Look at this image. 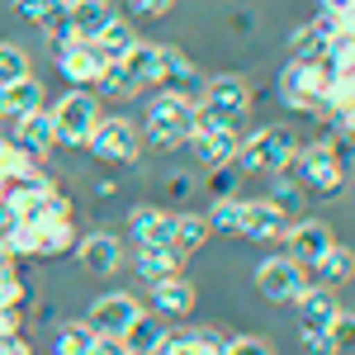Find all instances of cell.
I'll return each mask as SVG.
<instances>
[{
    "instance_id": "obj_14",
    "label": "cell",
    "mask_w": 355,
    "mask_h": 355,
    "mask_svg": "<svg viewBox=\"0 0 355 355\" xmlns=\"http://www.w3.org/2000/svg\"><path fill=\"white\" fill-rule=\"evenodd\" d=\"M237 142H242V137H237L232 123H214V128H194L190 133V147L204 166H227L237 157Z\"/></svg>"
},
{
    "instance_id": "obj_44",
    "label": "cell",
    "mask_w": 355,
    "mask_h": 355,
    "mask_svg": "<svg viewBox=\"0 0 355 355\" xmlns=\"http://www.w3.org/2000/svg\"><path fill=\"white\" fill-rule=\"evenodd\" d=\"M166 190L175 194V199H185V194L194 190V180H190V175H166Z\"/></svg>"
},
{
    "instance_id": "obj_32",
    "label": "cell",
    "mask_w": 355,
    "mask_h": 355,
    "mask_svg": "<svg viewBox=\"0 0 355 355\" xmlns=\"http://www.w3.org/2000/svg\"><path fill=\"white\" fill-rule=\"evenodd\" d=\"M266 204H275L284 218H303V204H308V194H303L294 180H279V185L266 194Z\"/></svg>"
},
{
    "instance_id": "obj_4",
    "label": "cell",
    "mask_w": 355,
    "mask_h": 355,
    "mask_svg": "<svg viewBox=\"0 0 355 355\" xmlns=\"http://www.w3.org/2000/svg\"><path fill=\"white\" fill-rule=\"evenodd\" d=\"M299 152V137H294V128H261V133H251L237 142V157H232V166L242 171V175H279L284 166H289V157Z\"/></svg>"
},
{
    "instance_id": "obj_18",
    "label": "cell",
    "mask_w": 355,
    "mask_h": 355,
    "mask_svg": "<svg viewBox=\"0 0 355 355\" xmlns=\"http://www.w3.org/2000/svg\"><path fill=\"white\" fill-rule=\"evenodd\" d=\"M294 308H299V327L303 331H327L331 318L341 313L336 289H322V284H308V289H303V299L294 303Z\"/></svg>"
},
{
    "instance_id": "obj_38",
    "label": "cell",
    "mask_w": 355,
    "mask_h": 355,
    "mask_svg": "<svg viewBox=\"0 0 355 355\" xmlns=\"http://www.w3.org/2000/svg\"><path fill=\"white\" fill-rule=\"evenodd\" d=\"M171 5H175V0H128V10H133L137 19H162Z\"/></svg>"
},
{
    "instance_id": "obj_3",
    "label": "cell",
    "mask_w": 355,
    "mask_h": 355,
    "mask_svg": "<svg viewBox=\"0 0 355 355\" xmlns=\"http://www.w3.org/2000/svg\"><path fill=\"white\" fill-rule=\"evenodd\" d=\"M194 133V100L190 95H171V90H157L152 105H147V128H142V142L157 147V152H171L180 142H190Z\"/></svg>"
},
{
    "instance_id": "obj_45",
    "label": "cell",
    "mask_w": 355,
    "mask_h": 355,
    "mask_svg": "<svg viewBox=\"0 0 355 355\" xmlns=\"http://www.w3.org/2000/svg\"><path fill=\"white\" fill-rule=\"evenodd\" d=\"M90 190H95V199H114V194H119V185H114L110 175H100V180H95Z\"/></svg>"
},
{
    "instance_id": "obj_23",
    "label": "cell",
    "mask_w": 355,
    "mask_h": 355,
    "mask_svg": "<svg viewBox=\"0 0 355 355\" xmlns=\"http://www.w3.org/2000/svg\"><path fill=\"white\" fill-rule=\"evenodd\" d=\"M33 110H43V81L38 76H19V81H10L0 90V114L19 119V114H33Z\"/></svg>"
},
{
    "instance_id": "obj_43",
    "label": "cell",
    "mask_w": 355,
    "mask_h": 355,
    "mask_svg": "<svg viewBox=\"0 0 355 355\" xmlns=\"http://www.w3.org/2000/svg\"><path fill=\"white\" fill-rule=\"evenodd\" d=\"M0 355H33V346L24 336H0Z\"/></svg>"
},
{
    "instance_id": "obj_29",
    "label": "cell",
    "mask_w": 355,
    "mask_h": 355,
    "mask_svg": "<svg viewBox=\"0 0 355 355\" xmlns=\"http://www.w3.org/2000/svg\"><path fill=\"white\" fill-rule=\"evenodd\" d=\"M242 218H246V199H237V194L214 199V209L204 214L209 232H223V237H242Z\"/></svg>"
},
{
    "instance_id": "obj_20",
    "label": "cell",
    "mask_w": 355,
    "mask_h": 355,
    "mask_svg": "<svg viewBox=\"0 0 355 355\" xmlns=\"http://www.w3.org/2000/svg\"><path fill=\"white\" fill-rule=\"evenodd\" d=\"M157 85H162V90H171V95H190L194 100V62L185 53H180V48H166L162 43V76H157Z\"/></svg>"
},
{
    "instance_id": "obj_33",
    "label": "cell",
    "mask_w": 355,
    "mask_h": 355,
    "mask_svg": "<svg viewBox=\"0 0 355 355\" xmlns=\"http://www.w3.org/2000/svg\"><path fill=\"white\" fill-rule=\"evenodd\" d=\"M95 95H110V100H128V95H137L133 90V81L123 76V67L119 62H110L100 76H95Z\"/></svg>"
},
{
    "instance_id": "obj_11",
    "label": "cell",
    "mask_w": 355,
    "mask_h": 355,
    "mask_svg": "<svg viewBox=\"0 0 355 355\" xmlns=\"http://www.w3.org/2000/svg\"><path fill=\"white\" fill-rule=\"evenodd\" d=\"M10 142H15L19 152H28L33 162H43V157H48V152L57 147V133H53V114H48V110L19 114V119H15V133H10Z\"/></svg>"
},
{
    "instance_id": "obj_37",
    "label": "cell",
    "mask_w": 355,
    "mask_h": 355,
    "mask_svg": "<svg viewBox=\"0 0 355 355\" xmlns=\"http://www.w3.org/2000/svg\"><path fill=\"white\" fill-rule=\"evenodd\" d=\"M351 327H355L351 308H341V313L331 318V327H327V341L336 346V351H351Z\"/></svg>"
},
{
    "instance_id": "obj_17",
    "label": "cell",
    "mask_w": 355,
    "mask_h": 355,
    "mask_svg": "<svg viewBox=\"0 0 355 355\" xmlns=\"http://www.w3.org/2000/svg\"><path fill=\"white\" fill-rule=\"evenodd\" d=\"M171 223H175V214H166L157 204H133V209H128V237H133L137 246H166Z\"/></svg>"
},
{
    "instance_id": "obj_13",
    "label": "cell",
    "mask_w": 355,
    "mask_h": 355,
    "mask_svg": "<svg viewBox=\"0 0 355 355\" xmlns=\"http://www.w3.org/2000/svg\"><path fill=\"white\" fill-rule=\"evenodd\" d=\"M76 261L90 275H114V270H123V242L114 232H90V237L76 242Z\"/></svg>"
},
{
    "instance_id": "obj_25",
    "label": "cell",
    "mask_w": 355,
    "mask_h": 355,
    "mask_svg": "<svg viewBox=\"0 0 355 355\" xmlns=\"http://www.w3.org/2000/svg\"><path fill=\"white\" fill-rule=\"evenodd\" d=\"M194 284L185 279V275H166V279H157L152 284V303H157V313H190L194 308Z\"/></svg>"
},
{
    "instance_id": "obj_24",
    "label": "cell",
    "mask_w": 355,
    "mask_h": 355,
    "mask_svg": "<svg viewBox=\"0 0 355 355\" xmlns=\"http://www.w3.org/2000/svg\"><path fill=\"white\" fill-rule=\"evenodd\" d=\"M119 341L128 346V355H162L166 327L157 322V318H147V313H137L133 322L123 327V336H119Z\"/></svg>"
},
{
    "instance_id": "obj_46",
    "label": "cell",
    "mask_w": 355,
    "mask_h": 355,
    "mask_svg": "<svg viewBox=\"0 0 355 355\" xmlns=\"http://www.w3.org/2000/svg\"><path fill=\"white\" fill-rule=\"evenodd\" d=\"M0 90H5V85H0Z\"/></svg>"
},
{
    "instance_id": "obj_16",
    "label": "cell",
    "mask_w": 355,
    "mask_h": 355,
    "mask_svg": "<svg viewBox=\"0 0 355 355\" xmlns=\"http://www.w3.org/2000/svg\"><path fill=\"white\" fill-rule=\"evenodd\" d=\"M289 223H294V218H284L275 204H266V199H246L242 237H251V242H284Z\"/></svg>"
},
{
    "instance_id": "obj_35",
    "label": "cell",
    "mask_w": 355,
    "mask_h": 355,
    "mask_svg": "<svg viewBox=\"0 0 355 355\" xmlns=\"http://www.w3.org/2000/svg\"><path fill=\"white\" fill-rule=\"evenodd\" d=\"M237 175H242V171H237L232 162H227V166H209V194H214V199L237 194Z\"/></svg>"
},
{
    "instance_id": "obj_2",
    "label": "cell",
    "mask_w": 355,
    "mask_h": 355,
    "mask_svg": "<svg viewBox=\"0 0 355 355\" xmlns=\"http://www.w3.org/2000/svg\"><path fill=\"white\" fill-rule=\"evenodd\" d=\"M251 110V85L237 71L209 76L194 95V128H214V123H242V114Z\"/></svg>"
},
{
    "instance_id": "obj_42",
    "label": "cell",
    "mask_w": 355,
    "mask_h": 355,
    "mask_svg": "<svg viewBox=\"0 0 355 355\" xmlns=\"http://www.w3.org/2000/svg\"><path fill=\"white\" fill-rule=\"evenodd\" d=\"M308 336V355H336V346L327 341V331H303Z\"/></svg>"
},
{
    "instance_id": "obj_31",
    "label": "cell",
    "mask_w": 355,
    "mask_h": 355,
    "mask_svg": "<svg viewBox=\"0 0 355 355\" xmlns=\"http://www.w3.org/2000/svg\"><path fill=\"white\" fill-rule=\"evenodd\" d=\"M90 346H95V331L85 322H67L53 336V355H90Z\"/></svg>"
},
{
    "instance_id": "obj_34",
    "label": "cell",
    "mask_w": 355,
    "mask_h": 355,
    "mask_svg": "<svg viewBox=\"0 0 355 355\" xmlns=\"http://www.w3.org/2000/svg\"><path fill=\"white\" fill-rule=\"evenodd\" d=\"M19 76H28V53L15 43H0V85L19 81Z\"/></svg>"
},
{
    "instance_id": "obj_39",
    "label": "cell",
    "mask_w": 355,
    "mask_h": 355,
    "mask_svg": "<svg viewBox=\"0 0 355 355\" xmlns=\"http://www.w3.org/2000/svg\"><path fill=\"white\" fill-rule=\"evenodd\" d=\"M48 5H53V0H15V15H19V19H33V24H38Z\"/></svg>"
},
{
    "instance_id": "obj_6",
    "label": "cell",
    "mask_w": 355,
    "mask_h": 355,
    "mask_svg": "<svg viewBox=\"0 0 355 355\" xmlns=\"http://www.w3.org/2000/svg\"><path fill=\"white\" fill-rule=\"evenodd\" d=\"M48 114H53L57 142H67V147H85L90 133H95V123L105 119V114H100V95H95V90H85V85H71V90H67Z\"/></svg>"
},
{
    "instance_id": "obj_8",
    "label": "cell",
    "mask_w": 355,
    "mask_h": 355,
    "mask_svg": "<svg viewBox=\"0 0 355 355\" xmlns=\"http://www.w3.org/2000/svg\"><path fill=\"white\" fill-rule=\"evenodd\" d=\"M308 284L313 279H308V270H303L294 256H270V261L256 266V289L270 303H299Z\"/></svg>"
},
{
    "instance_id": "obj_9",
    "label": "cell",
    "mask_w": 355,
    "mask_h": 355,
    "mask_svg": "<svg viewBox=\"0 0 355 355\" xmlns=\"http://www.w3.org/2000/svg\"><path fill=\"white\" fill-rule=\"evenodd\" d=\"M142 313V303L128 294V289H110L100 299H90V313H85V327L95 336H123V327Z\"/></svg>"
},
{
    "instance_id": "obj_15",
    "label": "cell",
    "mask_w": 355,
    "mask_h": 355,
    "mask_svg": "<svg viewBox=\"0 0 355 355\" xmlns=\"http://www.w3.org/2000/svg\"><path fill=\"white\" fill-rule=\"evenodd\" d=\"M336 28H351V24H336L331 15H318V19H308L289 33V57H303V62H318V57L327 53V43L336 38Z\"/></svg>"
},
{
    "instance_id": "obj_10",
    "label": "cell",
    "mask_w": 355,
    "mask_h": 355,
    "mask_svg": "<svg viewBox=\"0 0 355 355\" xmlns=\"http://www.w3.org/2000/svg\"><path fill=\"white\" fill-rule=\"evenodd\" d=\"M331 242H336V237H331V227L322 218H294V223H289V232H284V246H289V256L299 261L303 270H308Z\"/></svg>"
},
{
    "instance_id": "obj_19",
    "label": "cell",
    "mask_w": 355,
    "mask_h": 355,
    "mask_svg": "<svg viewBox=\"0 0 355 355\" xmlns=\"http://www.w3.org/2000/svg\"><path fill=\"white\" fill-rule=\"evenodd\" d=\"M119 67H123V76L133 81V90L157 85V76H162V43H142V38H137L133 48L119 57Z\"/></svg>"
},
{
    "instance_id": "obj_28",
    "label": "cell",
    "mask_w": 355,
    "mask_h": 355,
    "mask_svg": "<svg viewBox=\"0 0 355 355\" xmlns=\"http://www.w3.org/2000/svg\"><path fill=\"white\" fill-rule=\"evenodd\" d=\"M133 43H137V28L128 24V19H119V15H114L110 24H105L100 33H95V53L105 57V62H119V57L128 53Z\"/></svg>"
},
{
    "instance_id": "obj_7",
    "label": "cell",
    "mask_w": 355,
    "mask_h": 355,
    "mask_svg": "<svg viewBox=\"0 0 355 355\" xmlns=\"http://www.w3.org/2000/svg\"><path fill=\"white\" fill-rule=\"evenodd\" d=\"M85 147H90L95 162H105V166H133L137 152H142V128L133 119H100Z\"/></svg>"
},
{
    "instance_id": "obj_1",
    "label": "cell",
    "mask_w": 355,
    "mask_h": 355,
    "mask_svg": "<svg viewBox=\"0 0 355 355\" xmlns=\"http://www.w3.org/2000/svg\"><path fill=\"white\" fill-rule=\"evenodd\" d=\"M284 180H294L299 175L303 190L318 194V199H336V194H346V157H336V147L331 142H308L299 152L289 157V166L279 171Z\"/></svg>"
},
{
    "instance_id": "obj_30",
    "label": "cell",
    "mask_w": 355,
    "mask_h": 355,
    "mask_svg": "<svg viewBox=\"0 0 355 355\" xmlns=\"http://www.w3.org/2000/svg\"><path fill=\"white\" fill-rule=\"evenodd\" d=\"M76 246V227L71 218H57V223H38V242H33V256H62Z\"/></svg>"
},
{
    "instance_id": "obj_36",
    "label": "cell",
    "mask_w": 355,
    "mask_h": 355,
    "mask_svg": "<svg viewBox=\"0 0 355 355\" xmlns=\"http://www.w3.org/2000/svg\"><path fill=\"white\" fill-rule=\"evenodd\" d=\"M223 355H275V346L266 336H232V341L223 346Z\"/></svg>"
},
{
    "instance_id": "obj_22",
    "label": "cell",
    "mask_w": 355,
    "mask_h": 355,
    "mask_svg": "<svg viewBox=\"0 0 355 355\" xmlns=\"http://www.w3.org/2000/svg\"><path fill=\"white\" fill-rule=\"evenodd\" d=\"M308 279H313V284H322V289L346 284V279H351V246H336V242H331L327 251L308 266Z\"/></svg>"
},
{
    "instance_id": "obj_41",
    "label": "cell",
    "mask_w": 355,
    "mask_h": 355,
    "mask_svg": "<svg viewBox=\"0 0 355 355\" xmlns=\"http://www.w3.org/2000/svg\"><path fill=\"white\" fill-rule=\"evenodd\" d=\"M90 355H128V346H123L119 336H95V346H90Z\"/></svg>"
},
{
    "instance_id": "obj_26",
    "label": "cell",
    "mask_w": 355,
    "mask_h": 355,
    "mask_svg": "<svg viewBox=\"0 0 355 355\" xmlns=\"http://www.w3.org/2000/svg\"><path fill=\"white\" fill-rule=\"evenodd\" d=\"M114 19L110 0H71V33L81 43H95V33Z\"/></svg>"
},
{
    "instance_id": "obj_21",
    "label": "cell",
    "mask_w": 355,
    "mask_h": 355,
    "mask_svg": "<svg viewBox=\"0 0 355 355\" xmlns=\"http://www.w3.org/2000/svg\"><path fill=\"white\" fill-rule=\"evenodd\" d=\"M180 266H185V256H175L171 246H137V256H133L137 279H147V284H157L166 275H180Z\"/></svg>"
},
{
    "instance_id": "obj_5",
    "label": "cell",
    "mask_w": 355,
    "mask_h": 355,
    "mask_svg": "<svg viewBox=\"0 0 355 355\" xmlns=\"http://www.w3.org/2000/svg\"><path fill=\"white\" fill-rule=\"evenodd\" d=\"M327 85H331V71L322 62L289 57V67L279 71V100L294 114H327Z\"/></svg>"
},
{
    "instance_id": "obj_27",
    "label": "cell",
    "mask_w": 355,
    "mask_h": 355,
    "mask_svg": "<svg viewBox=\"0 0 355 355\" xmlns=\"http://www.w3.org/2000/svg\"><path fill=\"white\" fill-rule=\"evenodd\" d=\"M204 242H209V223L199 218V214H175V223H171V237H166V246H171L175 256H190V251H199Z\"/></svg>"
},
{
    "instance_id": "obj_12",
    "label": "cell",
    "mask_w": 355,
    "mask_h": 355,
    "mask_svg": "<svg viewBox=\"0 0 355 355\" xmlns=\"http://www.w3.org/2000/svg\"><path fill=\"white\" fill-rule=\"evenodd\" d=\"M53 57H57V71L67 76V85H95V76L110 67L105 57L95 53V43H67Z\"/></svg>"
},
{
    "instance_id": "obj_40",
    "label": "cell",
    "mask_w": 355,
    "mask_h": 355,
    "mask_svg": "<svg viewBox=\"0 0 355 355\" xmlns=\"http://www.w3.org/2000/svg\"><path fill=\"white\" fill-rule=\"evenodd\" d=\"M351 10H355V0H322V15H331L336 24H351Z\"/></svg>"
}]
</instances>
